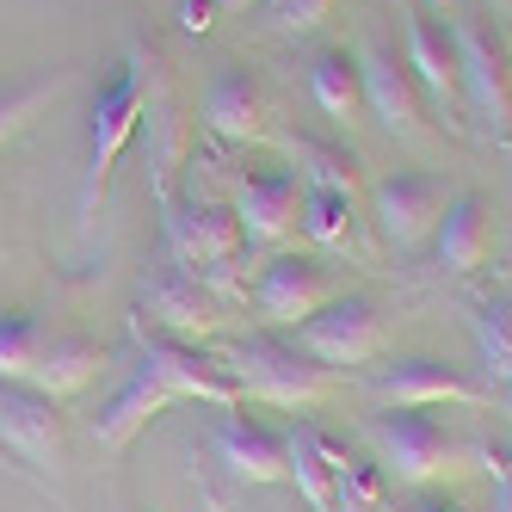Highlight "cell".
<instances>
[{"label":"cell","mask_w":512,"mask_h":512,"mask_svg":"<svg viewBox=\"0 0 512 512\" xmlns=\"http://www.w3.org/2000/svg\"><path fill=\"white\" fill-rule=\"evenodd\" d=\"M488 7H494V19H512V0H488Z\"/></svg>","instance_id":"836d02e7"},{"label":"cell","mask_w":512,"mask_h":512,"mask_svg":"<svg viewBox=\"0 0 512 512\" xmlns=\"http://www.w3.org/2000/svg\"><path fill=\"white\" fill-rule=\"evenodd\" d=\"M247 297H253V315H260L266 327H297L321 303H334L340 290H334V272H327L321 260H309V253H272Z\"/></svg>","instance_id":"8fae6325"},{"label":"cell","mask_w":512,"mask_h":512,"mask_svg":"<svg viewBox=\"0 0 512 512\" xmlns=\"http://www.w3.org/2000/svg\"><path fill=\"white\" fill-rule=\"evenodd\" d=\"M284 161L303 186H321V192H358V161L340 142H321V136H284Z\"/></svg>","instance_id":"d4e9b609"},{"label":"cell","mask_w":512,"mask_h":512,"mask_svg":"<svg viewBox=\"0 0 512 512\" xmlns=\"http://www.w3.org/2000/svg\"><path fill=\"white\" fill-rule=\"evenodd\" d=\"M155 50L149 44H130V56L118 62V75L105 81L93 93V112H87V161H81V229H93V216H99V198L105 186H112V173L130 149V136L142 130V112H149V87H155Z\"/></svg>","instance_id":"6da1fadb"},{"label":"cell","mask_w":512,"mask_h":512,"mask_svg":"<svg viewBox=\"0 0 512 512\" xmlns=\"http://www.w3.org/2000/svg\"><path fill=\"white\" fill-rule=\"evenodd\" d=\"M0 445H7L31 475H56V463L68 451L62 401L31 389V383H0Z\"/></svg>","instance_id":"30bf717a"},{"label":"cell","mask_w":512,"mask_h":512,"mask_svg":"<svg viewBox=\"0 0 512 512\" xmlns=\"http://www.w3.org/2000/svg\"><path fill=\"white\" fill-rule=\"evenodd\" d=\"M358 81H364V105L389 136H426V93L414 81L408 56H395L389 44H364L358 50Z\"/></svg>","instance_id":"9a60e30c"},{"label":"cell","mask_w":512,"mask_h":512,"mask_svg":"<svg viewBox=\"0 0 512 512\" xmlns=\"http://www.w3.org/2000/svg\"><path fill=\"white\" fill-rule=\"evenodd\" d=\"M161 241H167V260L192 266L210 290L229 278V266L247 253V235L235 223V210L223 204H198V198H161Z\"/></svg>","instance_id":"52a82bcc"},{"label":"cell","mask_w":512,"mask_h":512,"mask_svg":"<svg viewBox=\"0 0 512 512\" xmlns=\"http://www.w3.org/2000/svg\"><path fill=\"white\" fill-rule=\"evenodd\" d=\"M445 204H451V192H445V179H432V173H383V179H371L377 235H383L395 253H414V247L438 229Z\"/></svg>","instance_id":"7c38bea8"},{"label":"cell","mask_w":512,"mask_h":512,"mask_svg":"<svg viewBox=\"0 0 512 512\" xmlns=\"http://www.w3.org/2000/svg\"><path fill=\"white\" fill-rule=\"evenodd\" d=\"M352 223H358V192H321V186H303V235L315 247H346L352 241Z\"/></svg>","instance_id":"484cf974"},{"label":"cell","mask_w":512,"mask_h":512,"mask_svg":"<svg viewBox=\"0 0 512 512\" xmlns=\"http://www.w3.org/2000/svg\"><path fill=\"white\" fill-rule=\"evenodd\" d=\"M309 93H315V105L334 124H352V112L364 105V81H358V56L346 50V44H327V50H315L309 56Z\"/></svg>","instance_id":"603a6c76"},{"label":"cell","mask_w":512,"mask_h":512,"mask_svg":"<svg viewBox=\"0 0 512 512\" xmlns=\"http://www.w3.org/2000/svg\"><path fill=\"white\" fill-rule=\"evenodd\" d=\"M457 38V81H463V118L482 124V136L506 142L512 136V44L488 13L451 19Z\"/></svg>","instance_id":"277c9868"},{"label":"cell","mask_w":512,"mask_h":512,"mask_svg":"<svg viewBox=\"0 0 512 512\" xmlns=\"http://www.w3.org/2000/svg\"><path fill=\"white\" fill-rule=\"evenodd\" d=\"M216 358H223V371L241 383V401H266V408L303 414V408L334 395V371H321L309 352H297L290 334H241Z\"/></svg>","instance_id":"7a4b0ae2"},{"label":"cell","mask_w":512,"mask_h":512,"mask_svg":"<svg viewBox=\"0 0 512 512\" xmlns=\"http://www.w3.org/2000/svg\"><path fill=\"white\" fill-rule=\"evenodd\" d=\"M105 371V352L87 340V334H50L44 340V352H38V364H31V389H44V395H75V389H87L93 377Z\"/></svg>","instance_id":"ffe728a7"},{"label":"cell","mask_w":512,"mask_h":512,"mask_svg":"<svg viewBox=\"0 0 512 512\" xmlns=\"http://www.w3.org/2000/svg\"><path fill=\"white\" fill-rule=\"evenodd\" d=\"M327 7H334V0H260V13H266V25L278 31V38L315 31V25L327 19Z\"/></svg>","instance_id":"f1b7e54d"},{"label":"cell","mask_w":512,"mask_h":512,"mask_svg":"<svg viewBox=\"0 0 512 512\" xmlns=\"http://www.w3.org/2000/svg\"><path fill=\"white\" fill-rule=\"evenodd\" d=\"M426 7H432V13H445V0H426Z\"/></svg>","instance_id":"e575fe53"},{"label":"cell","mask_w":512,"mask_h":512,"mask_svg":"<svg viewBox=\"0 0 512 512\" xmlns=\"http://www.w3.org/2000/svg\"><path fill=\"white\" fill-rule=\"evenodd\" d=\"M284 482L297 488V500L309 512H334V469H327L321 426L315 420H297V426L284 432Z\"/></svg>","instance_id":"44dd1931"},{"label":"cell","mask_w":512,"mask_h":512,"mask_svg":"<svg viewBox=\"0 0 512 512\" xmlns=\"http://www.w3.org/2000/svg\"><path fill=\"white\" fill-rule=\"evenodd\" d=\"M68 81H75V75H38V81H7V87H0V149H7V142L38 118Z\"/></svg>","instance_id":"83f0119b"},{"label":"cell","mask_w":512,"mask_h":512,"mask_svg":"<svg viewBox=\"0 0 512 512\" xmlns=\"http://www.w3.org/2000/svg\"><path fill=\"white\" fill-rule=\"evenodd\" d=\"M216 19H223V0H179V31H192V38H204Z\"/></svg>","instance_id":"f546056e"},{"label":"cell","mask_w":512,"mask_h":512,"mask_svg":"<svg viewBox=\"0 0 512 512\" xmlns=\"http://www.w3.org/2000/svg\"><path fill=\"white\" fill-rule=\"evenodd\" d=\"M506 475H512V451H506Z\"/></svg>","instance_id":"d590c367"},{"label":"cell","mask_w":512,"mask_h":512,"mask_svg":"<svg viewBox=\"0 0 512 512\" xmlns=\"http://www.w3.org/2000/svg\"><path fill=\"white\" fill-rule=\"evenodd\" d=\"M204 124L223 142H260L266 136V87L247 75V68L223 62L204 87Z\"/></svg>","instance_id":"e0dca14e"},{"label":"cell","mask_w":512,"mask_h":512,"mask_svg":"<svg viewBox=\"0 0 512 512\" xmlns=\"http://www.w3.org/2000/svg\"><path fill=\"white\" fill-rule=\"evenodd\" d=\"M408 512H463V506H457L451 494H432V488H420V500H414Z\"/></svg>","instance_id":"4dcf8cb0"},{"label":"cell","mask_w":512,"mask_h":512,"mask_svg":"<svg viewBox=\"0 0 512 512\" xmlns=\"http://www.w3.org/2000/svg\"><path fill=\"white\" fill-rule=\"evenodd\" d=\"M469 334H475V352H482L488 377L500 389H512V290H482L469 303Z\"/></svg>","instance_id":"cb8c5ba5"},{"label":"cell","mask_w":512,"mask_h":512,"mask_svg":"<svg viewBox=\"0 0 512 512\" xmlns=\"http://www.w3.org/2000/svg\"><path fill=\"white\" fill-rule=\"evenodd\" d=\"M210 457L223 463L235 482H247V488L284 482V432L247 420L241 408H223L210 420Z\"/></svg>","instance_id":"2e32d148"},{"label":"cell","mask_w":512,"mask_h":512,"mask_svg":"<svg viewBox=\"0 0 512 512\" xmlns=\"http://www.w3.org/2000/svg\"><path fill=\"white\" fill-rule=\"evenodd\" d=\"M494 512H512V475H494Z\"/></svg>","instance_id":"1f68e13d"},{"label":"cell","mask_w":512,"mask_h":512,"mask_svg":"<svg viewBox=\"0 0 512 512\" xmlns=\"http://www.w3.org/2000/svg\"><path fill=\"white\" fill-rule=\"evenodd\" d=\"M130 340H136V371H149L173 401H204V408H241V383L223 371V358L204 352V346H186V340H167L155 334L149 321L130 315Z\"/></svg>","instance_id":"5b68a950"},{"label":"cell","mask_w":512,"mask_h":512,"mask_svg":"<svg viewBox=\"0 0 512 512\" xmlns=\"http://www.w3.org/2000/svg\"><path fill=\"white\" fill-rule=\"evenodd\" d=\"M136 321H149L155 334H167V340L198 346V340H216V334H223L229 309H223V297H216V290H210L192 266L161 260L149 278H142V290H136Z\"/></svg>","instance_id":"8992f818"},{"label":"cell","mask_w":512,"mask_h":512,"mask_svg":"<svg viewBox=\"0 0 512 512\" xmlns=\"http://www.w3.org/2000/svg\"><path fill=\"white\" fill-rule=\"evenodd\" d=\"M364 395L383 401V408H488V389L463 377L457 364L432 358V352H408V358H389L364 377Z\"/></svg>","instance_id":"9c48e42d"},{"label":"cell","mask_w":512,"mask_h":512,"mask_svg":"<svg viewBox=\"0 0 512 512\" xmlns=\"http://www.w3.org/2000/svg\"><path fill=\"white\" fill-rule=\"evenodd\" d=\"M229 210H235L247 247H278L303 223V179L290 167H247L235 179V204Z\"/></svg>","instance_id":"4fadbf2b"},{"label":"cell","mask_w":512,"mask_h":512,"mask_svg":"<svg viewBox=\"0 0 512 512\" xmlns=\"http://www.w3.org/2000/svg\"><path fill=\"white\" fill-rule=\"evenodd\" d=\"M50 340V327L38 315H25V309H0V383H25L31 377V364H38Z\"/></svg>","instance_id":"4316f807"},{"label":"cell","mask_w":512,"mask_h":512,"mask_svg":"<svg viewBox=\"0 0 512 512\" xmlns=\"http://www.w3.org/2000/svg\"><path fill=\"white\" fill-rule=\"evenodd\" d=\"M247 7H260V0H223V13H247Z\"/></svg>","instance_id":"d6a6232c"},{"label":"cell","mask_w":512,"mask_h":512,"mask_svg":"<svg viewBox=\"0 0 512 512\" xmlns=\"http://www.w3.org/2000/svg\"><path fill=\"white\" fill-rule=\"evenodd\" d=\"M364 432H371V445L383 457V475L401 488H438V482H451V475H463L475 463V445H463V438L451 426H438L426 408H389Z\"/></svg>","instance_id":"3957f363"},{"label":"cell","mask_w":512,"mask_h":512,"mask_svg":"<svg viewBox=\"0 0 512 512\" xmlns=\"http://www.w3.org/2000/svg\"><path fill=\"white\" fill-rule=\"evenodd\" d=\"M321 451H327V469H334V512H383L389 506V475L383 463L358 457L352 445L321 432Z\"/></svg>","instance_id":"7402d4cb"},{"label":"cell","mask_w":512,"mask_h":512,"mask_svg":"<svg viewBox=\"0 0 512 512\" xmlns=\"http://www.w3.org/2000/svg\"><path fill=\"white\" fill-rule=\"evenodd\" d=\"M290 340H297V352H309L321 371H358V364H371L383 352V315L371 297H340L334 303H321L309 321L290 327Z\"/></svg>","instance_id":"ba28073f"},{"label":"cell","mask_w":512,"mask_h":512,"mask_svg":"<svg viewBox=\"0 0 512 512\" xmlns=\"http://www.w3.org/2000/svg\"><path fill=\"white\" fill-rule=\"evenodd\" d=\"M488 241H494V216H488V198L482 192H451L445 216H438V229H432V253H438V266L445 272H475L488 260Z\"/></svg>","instance_id":"ac0fdd59"},{"label":"cell","mask_w":512,"mask_h":512,"mask_svg":"<svg viewBox=\"0 0 512 512\" xmlns=\"http://www.w3.org/2000/svg\"><path fill=\"white\" fill-rule=\"evenodd\" d=\"M401 56H408V68H414L426 105L445 118V130H463V81H457V38H451V19L414 13Z\"/></svg>","instance_id":"5bb4252c"},{"label":"cell","mask_w":512,"mask_h":512,"mask_svg":"<svg viewBox=\"0 0 512 512\" xmlns=\"http://www.w3.org/2000/svg\"><path fill=\"white\" fill-rule=\"evenodd\" d=\"M167 408H173V395H167L149 371H130V383L93 414V438H99L105 451H130V445H136V432L149 426L155 414H167Z\"/></svg>","instance_id":"d6986e66"}]
</instances>
